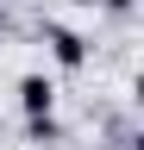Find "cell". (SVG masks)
I'll return each instance as SVG.
<instances>
[{"instance_id":"obj_1","label":"cell","mask_w":144,"mask_h":150,"mask_svg":"<svg viewBox=\"0 0 144 150\" xmlns=\"http://www.w3.org/2000/svg\"><path fill=\"white\" fill-rule=\"evenodd\" d=\"M44 44H50V63H57L63 75H75V69H88V56H94V50H88V38L75 31V25H57V19H44Z\"/></svg>"},{"instance_id":"obj_2","label":"cell","mask_w":144,"mask_h":150,"mask_svg":"<svg viewBox=\"0 0 144 150\" xmlns=\"http://www.w3.org/2000/svg\"><path fill=\"white\" fill-rule=\"evenodd\" d=\"M13 94H19V112H57V75L44 69H25L13 81Z\"/></svg>"},{"instance_id":"obj_3","label":"cell","mask_w":144,"mask_h":150,"mask_svg":"<svg viewBox=\"0 0 144 150\" xmlns=\"http://www.w3.org/2000/svg\"><path fill=\"white\" fill-rule=\"evenodd\" d=\"M25 144L31 150H57L63 144V119L57 112H25Z\"/></svg>"},{"instance_id":"obj_4","label":"cell","mask_w":144,"mask_h":150,"mask_svg":"<svg viewBox=\"0 0 144 150\" xmlns=\"http://www.w3.org/2000/svg\"><path fill=\"white\" fill-rule=\"evenodd\" d=\"M100 6H106V13H119V19H125V13H132V6H138V0H100Z\"/></svg>"},{"instance_id":"obj_5","label":"cell","mask_w":144,"mask_h":150,"mask_svg":"<svg viewBox=\"0 0 144 150\" xmlns=\"http://www.w3.org/2000/svg\"><path fill=\"white\" fill-rule=\"evenodd\" d=\"M6 31H13V13H6V6H0V38H6Z\"/></svg>"},{"instance_id":"obj_6","label":"cell","mask_w":144,"mask_h":150,"mask_svg":"<svg viewBox=\"0 0 144 150\" xmlns=\"http://www.w3.org/2000/svg\"><path fill=\"white\" fill-rule=\"evenodd\" d=\"M69 6H82V13H88V6H100V0H69Z\"/></svg>"}]
</instances>
